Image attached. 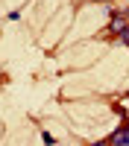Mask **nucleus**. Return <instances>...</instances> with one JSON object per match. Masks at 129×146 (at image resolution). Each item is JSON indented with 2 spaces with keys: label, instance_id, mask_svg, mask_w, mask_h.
<instances>
[{
  "label": "nucleus",
  "instance_id": "f257e3e1",
  "mask_svg": "<svg viewBox=\"0 0 129 146\" xmlns=\"http://www.w3.org/2000/svg\"><path fill=\"white\" fill-rule=\"evenodd\" d=\"M126 27H129V23H126V15H114V18H112V32H117V35H120Z\"/></svg>",
  "mask_w": 129,
  "mask_h": 146
},
{
  "label": "nucleus",
  "instance_id": "f03ea898",
  "mask_svg": "<svg viewBox=\"0 0 129 146\" xmlns=\"http://www.w3.org/2000/svg\"><path fill=\"white\" fill-rule=\"evenodd\" d=\"M120 38H123V44H129V27H126V29L120 32Z\"/></svg>",
  "mask_w": 129,
  "mask_h": 146
}]
</instances>
